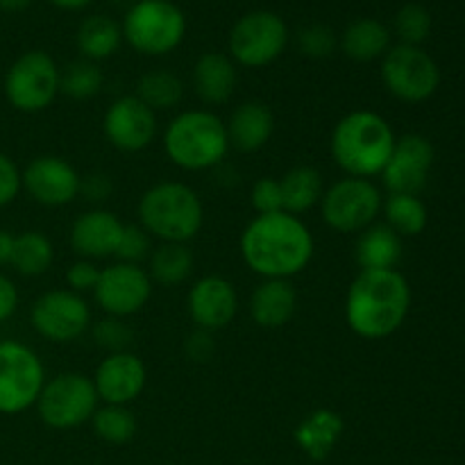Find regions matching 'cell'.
<instances>
[{
    "instance_id": "cell-1",
    "label": "cell",
    "mask_w": 465,
    "mask_h": 465,
    "mask_svg": "<svg viewBox=\"0 0 465 465\" xmlns=\"http://www.w3.org/2000/svg\"><path fill=\"white\" fill-rule=\"evenodd\" d=\"M243 263L263 280H291L312 263L313 234L293 213L277 212L254 216L241 232Z\"/></svg>"
},
{
    "instance_id": "cell-2",
    "label": "cell",
    "mask_w": 465,
    "mask_h": 465,
    "mask_svg": "<svg viewBox=\"0 0 465 465\" xmlns=\"http://www.w3.org/2000/svg\"><path fill=\"white\" fill-rule=\"evenodd\" d=\"M411 289L398 271H359L345 295V322L363 341H381L402 327Z\"/></svg>"
},
{
    "instance_id": "cell-3",
    "label": "cell",
    "mask_w": 465,
    "mask_h": 465,
    "mask_svg": "<svg viewBox=\"0 0 465 465\" xmlns=\"http://www.w3.org/2000/svg\"><path fill=\"white\" fill-rule=\"evenodd\" d=\"M395 141L393 127L381 114L357 109L336 123L330 141L331 159L348 177L372 180L389 163Z\"/></svg>"
},
{
    "instance_id": "cell-4",
    "label": "cell",
    "mask_w": 465,
    "mask_h": 465,
    "mask_svg": "<svg viewBox=\"0 0 465 465\" xmlns=\"http://www.w3.org/2000/svg\"><path fill=\"white\" fill-rule=\"evenodd\" d=\"M163 153L186 173L212 171L230 153L225 123L209 109L177 114L163 130Z\"/></svg>"
},
{
    "instance_id": "cell-5",
    "label": "cell",
    "mask_w": 465,
    "mask_h": 465,
    "mask_svg": "<svg viewBox=\"0 0 465 465\" xmlns=\"http://www.w3.org/2000/svg\"><path fill=\"white\" fill-rule=\"evenodd\" d=\"M136 216L139 225L162 243H189L203 230L204 207L191 186L159 182L141 195Z\"/></svg>"
},
{
    "instance_id": "cell-6",
    "label": "cell",
    "mask_w": 465,
    "mask_h": 465,
    "mask_svg": "<svg viewBox=\"0 0 465 465\" xmlns=\"http://www.w3.org/2000/svg\"><path fill=\"white\" fill-rule=\"evenodd\" d=\"M123 39L145 57H162L180 48L186 16L173 0H136L123 18Z\"/></svg>"
},
{
    "instance_id": "cell-7",
    "label": "cell",
    "mask_w": 465,
    "mask_h": 465,
    "mask_svg": "<svg viewBox=\"0 0 465 465\" xmlns=\"http://www.w3.org/2000/svg\"><path fill=\"white\" fill-rule=\"evenodd\" d=\"M98 402L91 377L62 372L45 381L35 407L41 422L50 430H75L94 418Z\"/></svg>"
},
{
    "instance_id": "cell-8",
    "label": "cell",
    "mask_w": 465,
    "mask_h": 465,
    "mask_svg": "<svg viewBox=\"0 0 465 465\" xmlns=\"http://www.w3.org/2000/svg\"><path fill=\"white\" fill-rule=\"evenodd\" d=\"M59 71L45 50H27L5 75V98L16 112H45L59 95Z\"/></svg>"
},
{
    "instance_id": "cell-9",
    "label": "cell",
    "mask_w": 465,
    "mask_h": 465,
    "mask_svg": "<svg viewBox=\"0 0 465 465\" xmlns=\"http://www.w3.org/2000/svg\"><path fill=\"white\" fill-rule=\"evenodd\" d=\"M289 44V27L284 18L268 9L248 12L232 25L230 57L245 68H263L282 57Z\"/></svg>"
},
{
    "instance_id": "cell-10",
    "label": "cell",
    "mask_w": 465,
    "mask_h": 465,
    "mask_svg": "<svg viewBox=\"0 0 465 465\" xmlns=\"http://www.w3.org/2000/svg\"><path fill=\"white\" fill-rule=\"evenodd\" d=\"M44 384L39 354L21 341H0V413L18 416L32 409Z\"/></svg>"
},
{
    "instance_id": "cell-11",
    "label": "cell",
    "mask_w": 465,
    "mask_h": 465,
    "mask_svg": "<svg viewBox=\"0 0 465 465\" xmlns=\"http://www.w3.org/2000/svg\"><path fill=\"white\" fill-rule=\"evenodd\" d=\"M381 203L384 198L375 182L345 175L322 193V221L339 234H359L377 221Z\"/></svg>"
},
{
    "instance_id": "cell-12",
    "label": "cell",
    "mask_w": 465,
    "mask_h": 465,
    "mask_svg": "<svg viewBox=\"0 0 465 465\" xmlns=\"http://www.w3.org/2000/svg\"><path fill=\"white\" fill-rule=\"evenodd\" d=\"M381 82L402 103H425L440 84L439 64L420 45L398 44L381 57Z\"/></svg>"
},
{
    "instance_id": "cell-13",
    "label": "cell",
    "mask_w": 465,
    "mask_h": 465,
    "mask_svg": "<svg viewBox=\"0 0 465 465\" xmlns=\"http://www.w3.org/2000/svg\"><path fill=\"white\" fill-rule=\"evenodd\" d=\"M30 322L41 339L50 343H71L91 327V309L82 295L68 289H53L35 300Z\"/></svg>"
},
{
    "instance_id": "cell-14",
    "label": "cell",
    "mask_w": 465,
    "mask_h": 465,
    "mask_svg": "<svg viewBox=\"0 0 465 465\" xmlns=\"http://www.w3.org/2000/svg\"><path fill=\"white\" fill-rule=\"evenodd\" d=\"M153 295V280L139 263L116 262L100 271L94 300L107 316L130 318L148 304Z\"/></svg>"
},
{
    "instance_id": "cell-15",
    "label": "cell",
    "mask_w": 465,
    "mask_h": 465,
    "mask_svg": "<svg viewBox=\"0 0 465 465\" xmlns=\"http://www.w3.org/2000/svg\"><path fill=\"white\" fill-rule=\"evenodd\" d=\"M157 112L136 95L114 100L103 118V132L109 143L121 153H141L157 139Z\"/></svg>"
},
{
    "instance_id": "cell-16",
    "label": "cell",
    "mask_w": 465,
    "mask_h": 465,
    "mask_svg": "<svg viewBox=\"0 0 465 465\" xmlns=\"http://www.w3.org/2000/svg\"><path fill=\"white\" fill-rule=\"evenodd\" d=\"M82 175L71 162L57 154L35 157L21 171V186L36 204L64 207L80 195Z\"/></svg>"
},
{
    "instance_id": "cell-17",
    "label": "cell",
    "mask_w": 465,
    "mask_h": 465,
    "mask_svg": "<svg viewBox=\"0 0 465 465\" xmlns=\"http://www.w3.org/2000/svg\"><path fill=\"white\" fill-rule=\"evenodd\" d=\"M431 163H434V145L422 134H404L395 141L389 163L381 171V180L389 193L418 195L427 186Z\"/></svg>"
},
{
    "instance_id": "cell-18",
    "label": "cell",
    "mask_w": 465,
    "mask_h": 465,
    "mask_svg": "<svg viewBox=\"0 0 465 465\" xmlns=\"http://www.w3.org/2000/svg\"><path fill=\"white\" fill-rule=\"evenodd\" d=\"M186 312L193 325L204 331H221L239 313V293L227 277L204 275L186 295Z\"/></svg>"
},
{
    "instance_id": "cell-19",
    "label": "cell",
    "mask_w": 465,
    "mask_h": 465,
    "mask_svg": "<svg viewBox=\"0 0 465 465\" xmlns=\"http://www.w3.org/2000/svg\"><path fill=\"white\" fill-rule=\"evenodd\" d=\"M91 380H94L98 400H103L104 404L130 407V402H134L143 393L148 384V371L134 352H116L107 354L100 361Z\"/></svg>"
},
{
    "instance_id": "cell-20",
    "label": "cell",
    "mask_w": 465,
    "mask_h": 465,
    "mask_svg": "<svg viewBox=\"0 0 465 465\" xmlns=\"http://www.w3.org/2000/svg\"><path fill=\"white\" fill-rule=\"evenodd\" d=\"M123 234V223L109 209H91V212L80 213L73 221L71 232H68V243L73 252L80 259L94 262V259L114 257L118 239Z\"/></svg>"
},
{
    "instance_id": "cell-21",
    "label": "cell",
    "mask_w": 465,
    "mask_h": 465,
    "mask_svg": "<svg viewBox=\"0 0 465 465\" xmlns=\"http://www.w3.org/2000/svg\"><path fill=\"white\" fill-rule=\"evenodd\" d=\"M225 127L230 148L239 150V153H257V150H262L272 139V132H275V114L271 112V107L266 103L248 100V103H241L232 112Z\"/></svg>"
},
{
    "instance_id": "cell-22",
    "label": "cell",
    "mask_w": 465,
    "mask_h": 465,
    "mask_svg": "<svg viewBox=\"0 0 465 465\" xmlns=\"http://www.w3.org/2000/svg\"><path fill=\"white\" fill-rule=\"evenodd\" d=\"M239 84V71L225 53H203L193 64V89L204 104H225Z\"/></svg>"
},
{
    "instance_id": "cell-23",
    "label": "cell",
    "mask_w": 465,
    "mask_h": 465,
    "mask_svg": "<svg viewBox=\"0 0 465 465\" xmlns=\"http://www.w3.org/2000/svg\"><path fill=\"white\" fill-rule=\"evenodd\" d=\"M298 309V293L291 280H263L250 298V316L262 330L289 325Z\"/></svg>"
},
{
    "instance_id": "cell-24",
    "label": "cell",
    "mask_w": 465,
    "mask_h": 465,
    "mask_svg": "<svg viewBox=\"0 0 465 465\" xmlns=\"http://www.w3.org/2000/svg\"><path fill=\"white\" fill-rule=\"evenodd\" d=\"M345 422L334 409H316L298 422L293 431L295 445L312 461H325L343 436Z\"/></svg>"
},
{
    "instance_id": "cell-25",
    "label": "cell",
    "mask_w": 465,
    "mask_h": 465,
    "mask_svg": "<svg viewBox=\"0 0 465 465\" xmlns=\"http://www.w3.org/2000/svg\"><path fill=\"white\" fill-rule=\"evenodd\" d=\"M402 259V239L386 223H372L354 243V262L361 271H395Z\"/></svg>"
},
{
    "instance_id": "cell-26",
    "label": "cell",
    "mask_w": 465,
    "mask_h": 465,
    "mask_svg": "<svg viewBox=\"0 0 465 465\" xmlns=\"http://www.w3.org/2000/svg\"><path fill=\"white\" fill-rule=\"evenodd\" d=\"M341 48L352 62L368 64L381 59L391 48V32L377 18H357L345 27Z\"/></svg>"
},
{
    "instance_id": "cell-27",
    "label": "cell",
    "mask_w": 465,
    "mask_h": 465,
    "mask_svg": "<svg viewBox=\"0 0 465 465\" xmlns=\"http://www.w3.org/2000/svg\"><path fill=\"white\" fill-rule=\"evenodd\" d=\"M280 186L282 209L286 213H293V216L312 212L316 204H321L322 193H325L322 175L313 166L291 168L280 177Z\"/></svg>"
},
{
    "instance_id": "cell-28",
    "label": "cell",
    "mask_w": 465,
    "mask_h": 465,
    "mask_svg": "<svg viewBox=\"0 0 465 465\" xmlns=\"http://www.w3.org/2000/svg\"><path fill=\"white\" fill-rule=\"evenodd\" d=\"M77 50H80L82 59L89 62H103L109 59L123 44V30L121 23L114 18L104 16V14H94L86 16L77 27Z\"/></svg>"
},
{
    "instance_id": "cell-29",
    "label": "cell",
    "mask_w": 465,
    "mask_h": 465,
    "mask_svg": "<svg viewBox=\"0 0 465 465\" xmlns=\"http://www.w3.org/2000/svg\"><path fill=\"white\" fill-rule=\"evenodd\" d=\"M148 275L153 284L177 286L193 272V252L186 243H162L148 257Z\"/></svg>"
},
{
    "instance_id": "cell-30",
    "label": "cell",
    "mask_w": 465,
    "mask_h": 465,
    "mask_svg": "<svg viewBox=\"0 0 465 465\" xmlns=\"http://www.w3.org/2000/svg\"><path fill=\"white\" fill-rule=\"evenodd\" d=\"M54 248L44 232L27 230L14 236V252L9 266L23 277H41L53 266Z\"/></svg>"
},
{
    "instance_id": "cell-31",
    "label": "cell",
    "mask_w": 465,
    "mask_h": 465,
    "mask_svg": "<svg viewBox=\"0 0 465 465\" xmlns=\"http://www.w3.org/2000/svg\"><path fill=\"white\" fill-rule=\"evenodd\" d=\"M134 95L153 112H168L180 104L182 95H184V84L175 73L166 71V68H154L139 77Z\"/></svg>"
},
{
    "instance_id": "cell-32",
    "label": "cell",
    "mask_w": 465,
    "mask_h": 465,
    "mask_svg": "<svg viewBox=\"0 0 465 465\" xmlns=\"http://www.w3.org/2000/svg\"><path fill=\"white\" fill-rule=\"evenodd\" d=\"M386 225L402 239V236H418L427 227V207L418 195L389 193L381 203Z\"/></svg>"
},
{
    "instance_id": "cell-33",
    "label": "cell",
    "mask_w": 465,
    "mask_h": 465,
    "mask_svg": "<svg viewBox=\"0 0 465 465\" xmlns=\"http://www.w3.org/2000/svg\"><path fill=\"white\" fill-rule=\"evenodd\" d=\"M104 75L100 66L89 59H75L59 71V94L71 100H91L100 94Z\"/></svg>"
},
{
    "instance_id": "cell-34",
    "label": "cell",
    "mask_w": 465,
    "mask_h": 465,
    "mask_svg": "<svg viewBox=\"0 0 465 465\" xmlns=\"http://www.w3.org/2000/svg\"><path fill=\"white\" fill-rule=\"evenodd\" d=\"M91 425L100 440L112 445L130 443L136 434L134 413L130 407H121V404H104L95 409Z\"/></svg>"
},
{
    "instance_id": "cell-35",
    "label": "cell",
    "mask_w": 465,
    "mask_h": 465,
    "mask_svg": "<svg viewBox=\"0 0 465 465\" xmlns=\"http://www.w3.org/2000/svg\"><path fill=\"white\" fill-rule=\"evenodd\" d=\"M395 32L407 45H420L431 32V14L422 5L409 3L395 14Z\"/></svg>"
},
{
    "instance_id": "cell-36",
    "label": "cell",
    "mask_w": 465,
    "mask_h": 465,
    "mask_svg": "<svg viewBox=\"0 0 465 465\" xmlns=\"http://www.w3.org/2000/svg\"><path fill=\"white\" fill-rule=\"evenodd\" d=\"M91 336H94L95 345L103 350H107L109 354L116 352H130V345L134 341V331L127 325L123 318L107 316L103 321L95 322L91 327Z\"/></svg>"
},
{
    "instance_id": "cell-37",
    "label": "cell",
    "mask_w": 465,
    "mask_h": 465,
    "mask_svg": "<svg viewBox=\"0 0 465 465\" xmlns=\"http://www.w3.org/2000/svg\"><path fill=\"white\" fill-rule=\"evenodd\" d=\"M336 45H339L336 32L330 25H322V23H313V25L302 27L298 32V48L309 59L331 57Z\"/></svg>"
},
{
    "instance_id": "cell-38",
    "label": "cell",
    "mask_w": 465,
    "mask_h": 465,
    "mask_svg": "<svg viewBox=\"0 0 465 465\" xmlns=\"http://www.w3.org/2000/svg\"><path fill=\"white\" fill-rule=\"evenodd\" d=\"M153 245H150V234L141 225H123V234L118 239L114 257L123 263H139L150 257Z\"/></svg>"
},
{
    "instance_id": "cell-39",
    "label": "cell",
    "mask_w": 465,
    "mask_h": 465,
    "mask_svg": "<svg viewBox=\"0 0 465 465\" xmlns=\"http://www.w3.org/2000/svg\"><path fill=\"white\" fill-rule=\"evenodd\" d=\"M252 209L257 216L262 213H277L284 212L282 209V186L277 177H259L252 186V195H250Z\"/></svg>"
},
{
    "instance_id": "cell-40",
    "label": "cell",
    "mask_w": 465,
    "mask_h": 465,
    "mask_svg": "<svg viewBox=\"0 0 465 465\" xmlns=\"http://www.w3.org/2000/svg\"><path fill=\"white\" fill-rule=\"evenodd\" d=\"M98 277H100V268L95 266L94 262L77 259V262L71 263L66 271L68 291H73V293H77V295L86 293V291H91V293H94L95 284H98Z\"/></svg>"
},
{
    "instance_id": "cell-41",
    "label": "cell",
    "mask_w": 465,
    "mask_h": 465,
    "mask_svg": "<svg viewBox=\"0 0 465 465\" xmlns=\"http://www.w3.org/2000/svg\"><path fill=\"white\" fill-rule=\"evenodd\" d=\"M21 191V168L16 166L12 157L0 153V207L12 204Z\"/></svg>"
},
{
    "instance_id": "cell-42",
    "label": "cell",
    "mask_w": 465,
    "mask_h": 465,
    "mask_svg": "<svg viewBox=\"0 0 465 465\" xmlns=\"http://www.w3.org/2000/svg\"><path fill=\"white\" fill-rule=\"evenodd\" d=\"M184 352L193 363H207L209 359L213 357V352H216V343H213L212 331H204L195 327V330L186 336Z\"/></svg>"
},
{
    "instance_id": "cell-43",
    "label": "cell",
    "mask_w": 465,
    "mask_h": 465,
    "mask_svg": "<svg viewBox=\"0 0 465 465\" xmlns=\"http://www.w3.org/2000/svg\"><path fill=\"white\" fill-rule=\"evenodd\" d=\"M112 193L114 182L112 177L104 175V173H89V175L80 180V195L84 200H89V203H104V200L112 198Z\"/></svg>"
},
{
    "instance_id": "cell-44",
    "label": "cell",
    "mask_w": 465,
    "mask_h": 465,
    "mask_svg": "<svg viewBox=\"0 0 465 465\" xmlns=\"http://www.w3.org/2000/svg\"><path fill=\"white\" fill-rule=\"evenodd\" d=\"M18 309V289L7 275L0 272V322L9 321Z\"/></svg>"
},
{
    "instance_id": "cell-45",
    "label": "cell",
    "mask_w": 465,
    "mask_h": 465,
    "mask_svg": "<svg viewBox=\"0 0 465 465\" xmlns=\"http://www.w3.org/2000/svg\"><path fill=\"white\" fill-rule=\"evenodd\" d=\"M14 252V234L7 230H0V266H9Z\"/></svg>"
},
{
    "instance_id": "cell-46",
    "label": "cell",
    "mask_w": 465,
    "mask_h": 465,
    "mask_svg": "<svg viewBox=\"0 0 465 465\" xmlns=\"http://www.w3.org/2000/svg\"><path fill=\"white\" fill-rule=\"evenodd\" d=\"M32 3H35V0H0V9L9 14H16L30 7Z\"/></svg>"
},
{
    "instance_id": "cell-47",
    "label": "cell",
    "mask_w": 465,
    "mask_h": 465,
    "mask_svg": "<svg viewBox=\"0 0 465 465\" xmlns=\"http://www.w3.org/2000/svg\"><path fill=\"white\" fill-rule=\"evenodd\" d=\"M50 3H53L57 9H68V12H75V9H82V7H86V5H91L94 0H50Z\"/></svg>"
},
{
    "instance_id": "cell-48",
    "label": "cell",
    "mask_w": 465,
    "mask_h": 465,
    "mask_svg": "<svg viewBox=\"0 0 465 465\" xmlns=\"http://www.w3.org/2000/svg\"><path fill=\"white\" fill-rule=\"evenodd\" d=\"M114 3H116V5H125V7H127V9H130V7H132V5H134V3H136V0H114Z\"/></svg>"
}]
</instances>
